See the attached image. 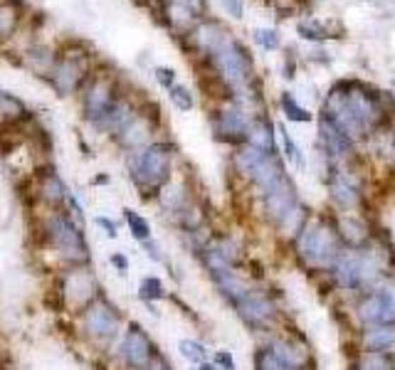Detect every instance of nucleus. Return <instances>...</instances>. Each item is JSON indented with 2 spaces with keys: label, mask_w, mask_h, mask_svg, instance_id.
<instances>
[{
  "label": "nucleus",
  "mask_w": 395,
  "mask_h": 370,
  "mask_svg": "<svg viewBox=\"0 0 395 370\" xmlns=\"http://www.w3.org/2000/svg\"><path fill=\"white\" fill-rule=\"evenodd\" d=\"M322 114H326L356 146H363L376 131L393 126L395 94L361 79H341L329 89Z\"/></svg>",
  "instance_id": "f257e3e1"
},
{
  "label": "nucleus",
  "mask_w": 395,
  "mask_h": 370,
  "mask_svg": "<svg viewBox=\"0 0 395 370\" xmlns=\"http://www.w3.org/2000/svg\"><path fill=\"white\" fill-rule=\"evenodd\" d=\"M343 249L346 247L338 239L331 213H314L312 220L304 225V229L289 244V254H292L294 264L302 272L312 274L314 279H322L334 267V262Z\"/></svg>",
  "instance_id": "f03ea898"
},
{
  "label": "nucleus",
  "mask_w": 395,
  "mask_h": 370,
  "mask_svg": "<svg viewBox=\"0 0 395 370\" xmlns=\"http://www.w3.org/2000/svg\"><path fill=\"white\" fill-rule=\"evenodd\" d=\"M42 242L67 267H89L92 247L79 220L67 208L49 210L42 220Z\"/></svg>",
  "instance_id": "7ed1b4c3"
},
{
  "label": "nucleus",
  "mask_w": 395,
  "mask_h": 370,
  "mask_svg": "<svg viewBox=\"0 0 395 370\" xmlns=\"http://www.w3.org/2000/svg\"><path fill=\"white\" fill-rule=\"evenodd\" d=\"M176 146L171 141H151L141 151L129 153V178L136 185L141 200H156L173 181Z\"/></svg>",
  "instance_id": "20e7f679"
},
{
  "label": "nucleus",
  "mask_w": 395,
  "mask_h": 370,
  "mask_svg": "<svg viewBox=\"0 0 395 370\" xmlns=\"http://www.w3.org/2000/svg\"><path fill=\"white\" fill-rule=\"evenodd\" d=\"M228 306L240 318V323L259 338L289 323L279 294L269 287H259L257 282H252L244 292H240Z\"/></svg>",
  "instance_id": "39448f33"
},
{
  "label": "nucleus",
  "mask_w": 395,
  "mask_h": 370,
  "mask_svg": "<svg viewBox=\"0 0 395 370\" xmlns=\"http://www.w3.org/2000/svg\"><path fill=\"white\" fill-rule=\"evenodd\" d=\"M326 193L334 213H368L371 185L363 171V156L351 166L326 168Z\"/></svg>",
  "instance_id": "423d86ee"
},
{
  "label": "nucleus",
  "mask_w": 395,
  "mask_h": 370,
  "mask_svg": "<svg viewBox=\"0 0 395 370\" xmlns=\"http://www.w3.org/2000/svg\"><path fill=\"white\" fill-rule=\"evenodd\" d=\"M124 326H126V316L124 311L107 297L102 294L99 299H94L82 314H79V331L84 333L89 343L99 348V351H114L117 341L122 338Z\"/></svg>",
  "instance_id": "0eeeda50"
},
{
  "label": "nucleus",
  "mask_w": 395,
  "mask_h": 370,
  "mask_svg": "<svg viewBox=\"0 0 395 370\" xmlns=\"http://www.w3.org/2000/svg\"><path fill=\"white\" fill-rule=\"evenodd\" d=\"M343 304L348 309L346 316L351 331L366 326H395V277Z\"/></svg>",
  "instance_id": "6e6552de"
},
{
  "label": "nucleus",
  "mask_w": 395,
  "mask_h": 370,
  "mask_svg": "<svg viewBox=\"0 0 395 370\" xmlns=\"http://www.w3.org/2000/svg\"><path fill=\"white\" fill-rule=\"evenodd\" d=\"M264 348L277 358L279 363H284L292 370H317V358H314L312 343L302 331L292 328L289 323H284L282 328L267 333L259 338Z\"/></svg>",
  "instance_id": "1a4fd4ad"
},
{
  "label": "nucleus",
  "mask_w": 395,
  "mask_h": 370,
  "mask_svg": "<svg viewBox=\"0 0 395 370\" xmlns=\"http://www.w3.org/2000/svg\"><path fill=\"white\" fill-rule=\"evenodd\" d=\"M304 200L299 198V188L294 183V178L289 173L279 176L277 181H272L267 188H262L259 193H254V205L257 213L262 217V222L269 229H274L297 205H302Z\"/></svg>",
  "instance_id": "9d476101"
},
{
  "label": "nucleus",
  "mask_w": 395,
  "mask_h": 370,
  "mask_svg": "<svg viewBox=\"0 0 395 370\" xmlns=\"http://www.w3.org/2000/svg\"><path fill=\"white\" fill-rule=\"evenodd\" d=\"M59 299L62 306L69 309L72 314H82L94 299L102 297V284H99L97 274L92 267H67L59 274Z\"/></svg>",
  "instance_id": "9b49d317"
},
{
  "label": "nucleus",
  "mask_w": 395,
  "mask_h": 370,
  "mask_svg": "<svg viewBox=\"0 0 395 370\" xmlns=\"http://www.w3.org/2000/svg\"><path fill=\"white\" fill-rule=\"evenodd\" d=\"M117 358L122 363V368L126 370H148L153 361L158 358V346L151 338V333L141 326L138 321H126L122 338L114 346Z\"/></svg>",
  "instance_id": "f8f14e48"
},
{
  "label": "nucleus",
  "mask_w": 395,
  "mask_h": 370,
  "mask_svg": "<svg viewBox=\"0 0 395 370\" xmlns=\"http://www.w3.org/2000/svg\"><path fill=\"white\" fill-rule=\"evenodd\" d=\"M319 124V138H317V146L319 153H322L324 163L326 168H338V166H351L361 158V151L326 114H319L317 119Z\"/></svg>",
  "instance_id": "ddd939ff"
},
{
  "label": "nucleus",
  "mask_w": 395,
  "mask_h": 370,
  "mask_svg": "<svg viewBox=\"0 0 395 370\" xmlns=\"http://www.w3.org/2000/svg\"><path fill=\"white\" fill-rule=\"evenodd\" d=\"M254 114H249L247 109H242L235 102H220L210 112V129H213V136L218 141L228 143V146H242L247 141L249 124H252Z\"/></svg>",
  "instance_id": "4468645a"
},
{
  "label": "nucleus",
  "mask_w": 395,
  "mask_h": 370,
  "mask_svg": "<svg viewBox=\"0 0 395 370\" xmlns=\"http://www.w3.org/2000/svg\"><path fill=\"white\" fill-rule=\"evenodd\" d=\"M334 227L338 232V239L346 249H361L376 237L378 227L368 213H334Z\"/></svg>",
  "instance_id": "2eb2a0df"
},
{
  "label": "nucleus",
  "mask_w": 395,
  "mask_h": 370,
  "mask_svg": "<svg viewBox=\"0 0 395 370\" xmlns=\"http://www.w3.org/2000/svg\"><path fill=\"white\" fill-rule=\"evenodd\" d=\"M119 97L114 94V87L104 79H97L92 82L87 89H84V97H82V114L92 126H97L99 131L104 129L107 119L112 117L114 107H117Z\"/></svg>",
  "instance_id": "dca6fc26"
},
{
  "label": "nucleus",
  "mask_w": 395,
  "mask_h": 370,
  "mask_svg": "<svg viewBox=\"0 0 395 370\" xmlns=\"http://www.w3.org/2000/svg\"><path fill=\"white\" fill-rule=\"evenodd\" d=\"M84 77H87V62H84V57L69 54V57L59 59V62L54 64L52 74H49V82L57 89L59 97H69V94H74L82 87Z\"/></svg>",
  "instance_id": "f3484780"
},
{
  "label": "nucleus",
  "mask_w": 395,
  "mask_h": 370,
  "mask_svg": "<svg viewBox=\"0 0 395 370\" xmlns=\"http://www.w3.org/2000/svg\"><path fill=\"white\" fill-rule=\"evenodd\" d=\"M153 131H156V119L146 112H136V117L114 136V141L122 148H126L129 153H134L153 141Z\"/></svg>",
  "instance_id": "a211bd4d"
},
{
  "label": "nucleus",
  "mask_w": 395,
  "mask_h": 370,
  "mask_svg": "<svg viewBox=\"0 0 395 370\" xmlns=\"http://www.w3.org/2000/svg\"><path fill=\"white\" fill-rule=\"evenodd\" d=\"M351 346L358 351L373 353H395V326H366L356 328Z\"/></svg>",
  "instance_id": "6ab92c4d"
},
{
  "label": "nucleus",
  "mask_w": 395,
  "mask_h": 370,
  "mask_svg": "<svg viewBox=\"0 0 395 370\" xmlns=\"http://www.w3.org/2000/svg\"><path fill=\"white\" fill-rule=\"evenodd\" d=\"M249 146L259 148L264 153H279V138H277V124L272 121L269 114H259V117L252 119L247 131V141Z\"/></svg>",
  "instance_id": "aec40b11"
},
{
  "label": "nucleus",
  "mask_w": 395,
  "mask_h": 370,
  "mask_svg": "<svg viewBox=\"0 0 395 370\" xmlns=\"http://www.w3.org/2000/svg\"><path fill=\"white\" fill-rule=\"evenodd\" d=\"M346 370H395V353H373L353 348Z\"/></svg>",
  "instance_id": "412c9836"
},
{
  "label": "nucleus",
  "mask_w": 395,
  "mask_h": 370,
  "mask_svg": "<svg viewBox=\"0 0 395 370\" xmlns=\"http://www.w3.org/2000/svg\"><path fill=\"white\" fill-rule=\"evenodd\" d=\"M69 188L64 185L62 178L57 173H45V178L40 181V200L45 205H49V210L67 208Z\"/></svg>",
  "instance_id": "4be33fe9"
},
{
  "label": "nucleus",
  "mask_w": 395,
  "mask_h": 370,
  "mask_svg": "<svg viewBox=\"0 0 395 370\" xmlns=\"http://www.w3.org/2000/svg\"><path fill=\"white\" fill-rule=\"evenodd\" d=\"M277 138H279V156H282L284 161L289 163V166H294V168L307 166L302 148H299L297 141L289 136V131H287V126H284V124H277Z\"/></svg>",
  "instance_id": "5701e85b"
},
{
  "label": "nucleus",
  "mask_w": 395,
  "mask_h": 370,
  "mask_svg": "<svg viewBox=\"0 0 395 370\" xmlns=\"http://www.w3.org/2000/svg\"><path fill=\"white\" fill-rule=\"evenodd\" d=\"M163 299H168V289H166V284H163V279L156 277V274L141 277V282H138V302L158 304V302H163Z\"/></svg>",
  "instance_id": "b1692460"
},
{
  "label": "nucleus",
  "mask_w": 395,
  "mask_h": 370,
  "mask_svg": "<svg viewBox=\"0 0 395 370\" xmlns=\"http://www.w3.org/2000/svg\"><path fill=\"white\" fill-rule=\"evenodd\" d=\"M279 109H282L284 119H287L289 124H309V121H314V114L309 112V109H304L302 104L294 99L292 92L279 94Z\"/></svg>",
  "instance_id": "393cba45"
},
{
  "label": "nucleus",
  "mask_w": 395,
  "mask_h": 370,
  "mask_svg": "<svg viewBox=\"0 0 395 370\" xmlns=\"http://www.w3.org/2000/svg\"><path fill=\"white\" fill-rule=\"evenodd\" d=\"M124 220H126L129 234H131V237L136 239L138 244H143V242H148V239H153L151 222H148V220L143 217L141 213H136V210H131V208H124Z\"/></svg>",
  "instance_id": "a878e982"
},
{
  "label": "nucleus",
  "mask_w": 395,
  "mask_h": 370,
  "mask_svg": "<svg viewBox=\"0 0 395 370\" xmlns=\"http://www.w3.org/2000/svg\"><path fill=\"white\" fill-rule=\"evenodd\" d=\"M178 353H181L183 361L191 363L193 368L205 361H210L208 346H205L203 341H198V338H181V341H178Z\"/></svg>",
  "instance_id": "bb28decb"
},
{
  "label": "nucleus",
  "mask_w": 395,
  "mask_h": 370,
  "mask_svg": "<svg viewBox=\"0 0 395 370\" xmlns=\"http://www.w3.org/2000/svg\"><path fill=\"white\" fill-rule=\"evenodd\" d=\"M297 32L302 40H309V42H326L331 40V32H329L326 23H319V20L309 18V20H299L297 23Z\"/></svg>",
  "instance_id": "cd10ccee"
},
{
  "label": "nucleus",
  "mask_w": 395,
  "mask_h": 370,
  "mask_svg": "<svg viewBox=\"0 0 395 370\" xmlns=\"http://www.w3.org/2000/svg\"><path fill=\"white\" fill-rule=\"evenodd\" d=\"M252 370H292V368L279 363L262 343H257V348H254V353H252Z\"/></svg>",
  "instance_id": "c85d7f7f"
},
{
  "label": "nucleus",
  "mask_w": 395,
  "mask_h": 370,
  "mask_svg": "<svg viewBox=\"0 0 395 370\" xmlns=\"http://www.w3.org/2000/svg\"><path fill=\"white\" fill-rule=\"evenodd\" d=\"M168 97H171L173 107L181 109V112H191V109L196 107V99H193L191 89L183 87V84H173V87L168 89Z\"/></svg>",
  "instance_id": "c756f323"
},
{
  "label": "nucleus",
  "mask_w": 395,
  "mask_h": 370,
  "mask_svg": "<svg viewBox=\"0 0 395 370\" xmlns=\"http://www.w3.org/2000/svg\"><path fill=\"white\" fill-rule=\"evenodd\" d=\"M254 42H257L259 47H264V49H277L279 44H282V40H279L277 30L259 28V30H254Z\"/></svg>",
  "instance_id": "7c9ffc66"
},
{
  "label": "nucleus",
  "mask_w": 395,
  "mask_h": 370,
  "mask_svg": "<svg viewBox=\"0 0 395 370\" xmlns=\"http://www.w3.org/2000/svg\"><path fill=\"white\" fill-rule=\"evenodd\" d=\"M18 25V15H15L13 8L8 5H0V37H10Z\"/></svg>",
  "instance_id": "2f4dec72"
},
{
  "label": "nucleus",
  "mask_w": 395,
  "mask_h": 370,
  "mask_svg": "<svg viewBox=\"0 0 395 370\" xmlns=\"http://www.w3.org/2000/svg\"><path fill=\"white\" fill-rule=\"evenodd\" d=\"M141 249H143V254H146L151 262H156V264H166L168 269H173L171 267V262H168V257H166V252L161 249V244L156 242V239H148V242H143L141 244Z\"/></svg>",
  "instance_id": "473e14b6"
},
{
  "label": "nucleus",
  "mask_w": 395,
  "mask_h": 370,
  "mask_svg": "<svg viewBox=\"0 0 395 370\" xmlns=\"http://www.w3.org/2000/svg\"><path fill=\"white\" fill-rule=\"evenodd\" d=\"M210 361L215 363V368H218V370H237V363H235L232 351H228V348H220V351H215L213 356H210Z\"/></svg>",
  "instance_id": "72a5a7b5"
},
{
  "label": "nucleus",
  "mask_w": 395,
  "mask_h": 370,
  "mask_svg": "<svg viewBox=\"0 0 395 370\" xmlns=\"http://www.w3.org/2000/svg\"><path fill=\"white\" fill-rule=\"evenodd\" d=\"M94 225H97V227L102 229V232L107 234L109 239H117V237H119V225H117V220H112L109 215H97V217H94Z\"/></svg>",
  "instance_id": "f704fd0d"
},
{
  "label": "nucleus",
  "mask_w": 395,
  "mask_h": 370,
  "mask_svg": "<svg viewBox=\"0 0 395 370\" xmlns=\"http://www.w3.org/2000/svg\"><path fill=\"white\" fill-rule=\"evenodd\" d=\"M109 264H112V269L122 279L129 277V257L124 252H112V254H109Z\"/></svg>",
  "instance_id": "c9c22d12"
},
{
  "label": "nucleus",
  "mask_w": 395,
  "mask_h": 370,
  "mask_svg": "<svg viewBox=\"0 0 395 370\" xmlns=\"http://www.w3.org/2000/svg\"><path fill=\"white\" fill-rule=\"evenodd\" d=\"M156 82L161 84V87L168 92V89H171L173 84H178V82H176V72H173L171 67H156Z\"/></svg>",
  "instance_id": "e433bc0d"
},
{
  "label": "nucleus",
  "mask_w": 395,
  "mask_h": 370,
  "mask_svg": "<svg viewBox=\"0 0 395 370\" xmlns=\"http://www.w3.org/2000/svg\"><path fill=\"white\" fill-rule=\"evenodd\" d=\"M220 3H223L225 13H228L230 18L240 20L244 15V0H220Z\"/></svg>",
  "instance_id": "4c0bfd02"
},
{
  "label": "nucleus",
  "mask_w": 395,
  "mask_h": 370,
  "mask_svg": "<svg viewBox=\"0 0 395 370\" xmlns=\"http://www.w3.org/2000/svg\"><path fill=\"white\" fill-rule=\"evenodd\" d=\"M284 77H297V54H294V49H287V57H284Z\"/></svg>",
  "instance_id": "58836bf2"
},
{
  "label": "nucleus",
  "mask_w": 395,
  "mask_h": 370,
  "mask_svg": "<svg viewBox=\"0 0 395 370\" xmlns=\"http://www.w3.org/2000/svg\"><path fill=\"white\" fill-rule=\"evenodd\" d=\"M148 370H176V368L171 366V361H168L163 353H158V358L151 363V366H148Z\"/></svg>",
  "instance_id": "ea45409f"
},
{
  "label": "nucleus",
  "mask_w": 395,
  "mask_h": 370,
  "mask_svg": "<svg viewBox=\"0 0 395 370\" xmlns=\"http://www.w3.org/2000/svg\"><path fill=\"white\" fill-rule=\"evenodd\" d=\"M196 370H218V368H215L213 361H205V363H200V366H196Z\"/></svg>",
  "instance_id": "a19ab883"
}]
</instances>
